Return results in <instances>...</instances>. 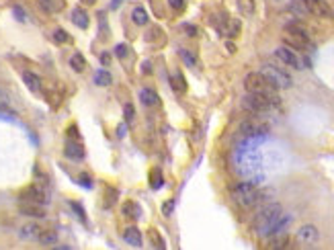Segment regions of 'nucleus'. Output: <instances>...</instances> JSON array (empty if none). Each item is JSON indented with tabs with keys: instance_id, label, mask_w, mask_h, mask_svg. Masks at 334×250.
I'll list each match as a JSON object with an SVG mask.
<instances>
[{
	"instance_id": "obj_32",
	"label": "nucleus",
	"mask_w": 334,
	"mask_h": 250,
	"mask_svg": "<svg viewBox=\"0 0 334 250\" xmlns=\"http://www.w3.org/2000/svg\"><path fill=\"white\" fill-rule=\"evenodd\" d=\"M150 236H152V246H154V248H164V246H166V244H164V240L160 238V234L152 232Z\"/></svg>"
},
{
	"instance_id": "obj_43",
	"label": "nucleus",
	"mask_w": 334,
	"mask_h": 250,
	"mask_svg": "<svg viewBox=\"0 0 334 250\" xmlns=\"http://www.w3.org/2000/svg\"><path fill=\"white\" fill-rule=\"evenodd\" d=\"M119 5H121V0H113V5H111V9H119Z\"/></svg>"
},
{
	"instance_id": "obj_39",
	"label": "nucleus",
	"mask_w": 334,
	"mask_h": 250,
	"mask_svg": "<svg viewBox=\"0 0 334 250\" xmlns=\"http://www.w3.org/2000/svg\"><path fill=\"white\" fill-rule=\"evenodd\" d=\"M13 13H15V17H17V19H21V21H25V19H27V17H25V13H23L19 7H15V9H13Z\"/></svg>"
},
{
	"instance_id": "obj_35",
	"label": "nucleus",
	"mask_w": 334,
	"mask_h": 250,
	"mask_svg": "<svg viewBox=\"0 0 334 250\" xmlns=\"http://www.w3.org/2000/svg\"><path fill=\"white\" fill-rule=\"evenodd\" d=\"M169 5L173 9H177V11H183L185 9V0H169Z\"/></svg>"
},
{
	"instance_id": "obj_14",
	"label": "nucleus",
	"mask_w": 334,
	"mask_h": 250,
	"mask_svg": "<svg viewBox=\"0 0 334 250\" xmlns=\"http://www.w3.org/2000/svg\"><path fill=\"white\" fill-rule=\"evenodd\" d=\"M23 82L27 84V88L31 90V92H41V78L37 76V74H33V72H23Z\"/></svg>"
},
{
	"instance_id": "obj_12",
	"label": "nucleus",
	"mask_w": 334,
	"mask_h": 250,
	"mask_svg": "<svg viewBox=\"0 0 334 250\" xmlns=\"http://www.w3.org/2000/svg\"><path fill=\"white\" fill-rule=\"evenodd\" d=\"M66 156L70 158V160H76V162H80V160H84V148H82V144H78V141H68L66 144Z\"/></svg>"
},
{
	"instance_id": "obj_45",
	"label": "nucleus",
	"mask_w": 334,
	"mask_h": 250,
	"mask_svg": "<svg viewBox=\"0 0 334 250\" xmlns=\"http://www.w3.org/2000/svg\"><path fill=\"white\" fill-rule=\"evenodd\" d=\"M43 3H49V0H43Z\"/></svg>"
},
{
	"instance_id": "obj_9",
	"label": "nucleus",
	"mask_w": 334,
	"mask_h": 250,
	"mask_svg": "<svg viewBox=\"0 0 334 250\" xmlns=\"http://www.w3.org/2000/svg\"><path fill=\"white\" fill-rule=\"evenodd\" d=\"M275 56L279 58L283 64H287V66H291V68H302L304 64H302V60H299V56L295 54V49H291V47H277L275 49Z\"/></svg>"
},
{
	"instance_id": "obj_6",
	"label": "nucleus",
	"mask_w": 334,
	"mask_h": 250,
	"mask_svg": "<svg viewBox=\"0 0 334 250\" xmlns=\"http://www.w3.org/2000/svg\"><path fill=\"white\" fill-rule=\"evenodd\" d=\"M240 133L246 137H260V135L269 133V125L264 121H258V119H248L240 125Z\"/></svg>"
},
{
	"instance_id": "obj_21",
	"label": "nucleus",
	"mask_w": 334,
	"mask_h": 250,
	"mask_svg": "<svg viewBox=\"0 0 334 250\" xmlns=\"http://www.w3.org/2000/svg\"><path fill=\"white\" fill-rule=\"evenodd\" d=\"M171 84H173V88H175L177 92H185V90H187V82H185V78H183V74H181L179 70H175V72L171 74Z\"/></svg>"
},
{
	"instance_id": "obj_18",
	"label": "nucleus",
	"mask_w": 334,
	"mask_h": 250,
	"mask_svg": "<svg viewBox=\"0 0 334 250\" xmlns=\"http://www.w3.org/2000/svg\"><path fill=\"white\" fill-rule=\"evenodd\" d=\"M72 21H74V25L80 27V29H88V23H90L86 11H82V9H74V11H72Z\"/></svg>"
},
{
	"instance_id": "obj_38",
	"label": "nucleus",
	"mask_w": 334,
	"mask_h": 250,
	"mask_svg": "<svg viewBox=\"0 0 334 250\" xmlns=\"http://www.w3.org/2000/svg\"><path fill=\"white\" fill-rule=\"evenodd\" d=\"M101 64H103V66H109V64H111V54H109V52H103V54H101Z\"/></svg>"
},
{
	"instance_id": "obj_40",
	"label": "nucleus",
	"mask_w": 334,
	"mask_h": 250,
	"mask_svg": "<svg viewBox=\"0 0 334 250\" xmlns=\"http://www.w3.org/2000/svg\"><path fill=\"white\" fill-rule=\"evenodd\" d=\"M125 133H127V125H125V123H121V125L117 127V135H119V137H123Z\"/></svg>"
},
{
	"instance_id": "obj_42",
	"label": "nucleus",
	"mask_w": 334,
	"mask_h": 250,
	"mask_svg": "<svg viewBox=\"0 0 334 250\" xmlns=\"http://www.w3.org/2000/svg\"><path fill=\"white\" fill-rule=\"evenodd\" d=\"M142 70H144V74H152V66H150L148 62H144V64H142Z\"/></svg>"
},
{
	"instance_id": "obj_33",
	"label": "nucleus",
	"mask_w": 334,
	"mask_h": 250,
	"mask_svg": "<svg viewBox=\"0 0 334 250\" xmlns=\"http://www.w3.org/2000/svg\"><path fill=\"white\" fill-rule=\"evenodd\" d=\"M181 56H183V60H185L187 66H195V58H193L191 52H187V49H181Z\"/></svg>"
},
{
	"instance_id": "obj_20",
	"label": "nucleus",
	"mask_w": 334,
	"mask_h": 250,
	"mask_svg": "<svg viewBox=\"0 0 334 250\" xmlns=\"http://www.w3.org/2000/svg\"><path fill=\"white\" fill-rule=\"evenodd\" d=\"M236 5H238V11L244 17H252L254 11H256V3H254V0H236Z\"/></svg>"
},
{
	"instance_id": "obj_10",
	"label": "nucleus",
	"mask_w": 334,
	"mask_h": 250,
	"mask_svg": "<svg viewBox=\"0 0 334 250\" xmlns=\"http://www.w3.org/2000/svg\"><path fill=\"white\" fill-rule=\"evenodd\" d=\"M318 240H320V232H318L316 226L308 224V226H302V228L297 230V242H299V244L310 246V244H316Z\"/></svg>"
},
{
	"instance_id": "obj_25",
	"label": "nucleus",
	"mask_w": 334,
	"mask_h": 250,
	"mask_svg": "<svg viewBox=\"0 0 334 250\" xmlns=\"http://www.w3.org/2000/svg\"><path fill=\"white\" fill-rule=\"evenodd\" d=\"M162 185H164L162 170H160V168H152V172H150V187H152V189H160Z\"/></svg>"
},
{
	"instance_id": "obj_31",
	"label": "nucleus",
	"mask_w": 334,
	"mask_h": 250,
	"mask_svg": "<svg viewBox=\"0 0 334 250\" xmlns=\"http://www.w3.org/2000/svg\"><path fill=\"white\" fill-rule=\"evenodd\" d=\"M115 201H117V191H115V189H109V191H107V203H105V205H107V207H113Z\"/></svg>"
},
{
	"instance_id": "obj_13",
	"label": "nucleus",
	"mask_w": 334,
	"mask_h": 250,
	"mask_svg": "<svg viewBox=\"0 0 334 250\" xmlns=\"http://www.w3.org/2000/svg\"><path fill=\"white\" fill-rule=\"evenodd\" d=\"M140 101H142V105H146V107H154V105H158V92H156L154 88L146 86V88L140 90Z\"/></svg>"
},
{
	"instance_id": "obj_5",
	"label": "nucleus",
	"mask_w": 334,
	"mask_h": 250,
	"mask_svg": "<svg viewBox=\"0 0 334 250\" xmlns=\"http://www.w3.org/2000/svg\"><path fill=\"white\" fill-rule=\"evenodd\" d=\"M244 88L248 92H262V94H273L275 88L273 84L260 74V72H250L246 78H244Z\"/></svg>"
},
{
	"instance_id": "obj_1",
	"label": "nucleus",
	"mask_w": 334,
	"mask_h": 250,
	"mask_svg": "<svg viewBox=\"0 0 334 250\" xmlns=\"http://www.w3.org/2000/svg\"><path fill=\"white\" fill-rule=\"evenodd\" d=\"M281 213H283L281 203H269V205H264L256 213V218H254V232L260 238H269L271 232H273V228H275V224H277V220L281 218Z\"/></svg>"
},
{
	"instance_id": "obj_29",
	"label": "nucleus",
	"mask_w": 334,
	"mask_h": 250,
	"mask_svg": "<svg viewBox=\"0 0 334 250\" xmlns=\"http://www.w3.org/2000/svg\"><path fill=\"white\" fill-rule=\"evenodd\" d=\"M226 25H228V29H226L224 33H226V35H228L230 39H232V37H236V35L240 33V23H238L236 19H232V21H228Z\"/></svg>"
},
{
	"instance_id": "obj_8",
	"label": "nucleus",
	"mask_w": 334,
	"mask_h": 250,
	"mask_svg": "<svg viewBox=\"0 0 334 250\" xmlns=\"http://www.w3.org/2000/svg\"><path fill=\"white\" fill-rule=\"evenodd\" d=\"M304 5H306V11L320 17V19H330L332 17V9L330 5L326 3V0H304Z\"/></svg>"
},
{
	"instance_id": "obj_19",
	"label": "nucleus",
	"mask_w": 334,
	"mask_h": 250,
	"mask_svg": "<svg viewBox=\"0 0 334 250\" xmlns=\"http://www.w3.org/2000/svg\"><path fill=\"white\" fill-rule=\"evenodd\" d=\"M70 68L74 70V72H78V74H82L84 70H86V60H84V56L82 54H72L70 56Z\"/></svg>"
},
{
	"instance_id": "obj_36",
	"label": "nucleus",
	"mask_w": 334,
	"mask_h": 250,
	"mask_svg": "<svg viewBox=\"0 0 334 250\" xmlns=\"http://www.w3.org/2000/svg\"><path fill=\"white\" fill-rule=\"evenodd\" d=\"M78 183H80V185H82L84 189H90V187H92V181H90V178H88L86 174H82V176L78 178Z\"/></svg>"
},
{
	"instance_id": "obj_16",
	"label": "nucleus",
	"mask_w": 334,
	"mask_h": 250,
	"mask_svg": "<svg viewBox=\"0 0 334 250\" xmlns=\"http://www.w3.org/2000/svg\"><path fill=\"white\" fill-rule=\"evenodd\" d=\"M123 238H125V242L131 244V246H142V244H144V236H142V232H140L138 228H127V230L123 232Z\"/></svg>"
},
{
	"instance_id": "obj_44",
	"label": "nucleus",
	"mask_w": 334,
	"mask_h": 250,
	"mask_svg": "<svg viewBox=\"0 0 334 250\" xmlns=\"http://www.w3.org/2000/svg\"><path fill=\"white\" fill-rule=\"evenodd\" d=\"M84 5H88V7H92V5H96V0H82Z\"/></svg>"
},
{
	"instance_id": "obj_24",
	"label": "nucleus",
	"mask_w": 334,
	"mask_h": 250,
	"mask_svg": "<svg viewBox=\"0 0 334 250\" xmlns=\"http://www.w3.org/2000/svg\"><path fill=\"white\" fill-rule=\"evenodd\" d=\"M0 115H15V111H13V105H11V101H9V96L0 90Z\"/></svg>"
},
{
	"instance_id": "obj_23",
	"label": "nucleus",
	"mask_w": 334,
	"mask_h": 250,
	"mask_svg": "<svg viewBox=\"0 0 334 250\" xmlns=\"http://www.w3.org/2000/svg\"><path fill=\"white\" fill-rule=\"evenodd\" d=\"M131 19H133V23L140 25V27H142V25H148V21H150V19H148V13L144 11V7H136L133 13H131Z\"/></svg>"
},
{
	"instance_id": "obj_27",
	"label": "nucleus",
	"mask_w": 334,
	"mask_h": 250,
	"mask_svg": "<svg viewBox=\"0 0 334 250\" xmlns=\"http://www.w3.org/2000/svg\"><path fill=\"white\" fill-rule=\"evenodd\" d=\"M94 82H96L98 86H109V84H111V74H109L107 70H98V72L94 74Z\"/></svg>"
},
{
	"instance_id": "obj_2",
	"label": "nucleus",
	"mask_w": 334,
	"mask_h": 250,
	"mask_svg": "<svg viewBox=\"0 0 334 250\" xmlns=\"http://www.w3.org/2000/svg\"><path fill=\"white\" fill-rule=\"evenodd\" d=\"M279 96L273 94H262V92H248L242 98V107L250 113H266L275 107H279Z\"/></svg>"
},
{
	"instance_id": "obj_28",
	"label": "nucleus",
	"mask_w": 334,
	"mask_h": 250,
	"mask_svg": "<svg viewBox=\"0 0 334 250\" xmlns=\"http://www.w3.org/2000/svg\"><path fill=\"white\" fill-rule=\"evenodd\" d=\"M70 39H72V37H70L64 29H55V31H53V41H55V43L64 45V43H70Z\"/></svg>"
},
{
	"instance_id": "obj_26",
	"label": "nucleus",
	"mask_w": 334,
	"mask_h": 250,
	"mask_svg": "<svg viewBox=\"0 0 334 250\" xmlns=\"http://www.w3.org/2000/svg\"><path fill=\"white\" fill-rule=\"evenodd\" d=\"M273 238H275V240L269 244L271 248H287V246H289V236H287V234H275Z\"/></svg>"
},
{
	"instance_id": "obj_22",
	"label": "nucleus",
	"mask_w": 334,
	"mask_h": 250,
	"mask_svg": "<svg viewBox=\"0 0 334 250\" xmlns=\"http://www.w3.org/2000/svg\"><path fill=\"white\" fill-rule=\"evenodd\" d=\"M37 240H39L43 246H51V244L58 242V234H55L53 230H41V234H39Z\"/></svg>"
},
{
	"instance_id": "obj_37",
	"label": "nucleus",
	"mask_w": 334,
	"mask_h": 250,
	"mask_svg": "<svg viewBox=\"0 0 334 250\" xmlns=\"http://www.w3.org/2000/svg\"><path fill=\"white\" fill-rule=\"evenodd\" d=\"M115 54H117L119 58H125V56H127V47H125L123 43H121V45H117V47H115Z\"/></svg>"
},
{
	"instance_id": "obj_11",
	"label": "nucleus",
	"mask_w": 334,
	"mask_h": 250,
	"mask_svg": "<svg viewBox=\"0 0 334 250\" xmlns=\"http://www.w3.org/2000/svg\"><path fill=\"white\" fill-rule=\"evenodd\" d=\"M19 211L23 216H29V218H45V207L41 203H31V201H23L19 205Z\"/></svg>"
},
{
	"instance_id": "obj_4",
	"label": "nucleus",
	"mask_w": 334,
	"mask_h": 250,
	"mask_svg": "<svg viewBox=\"0 0 334 250\" xmlns=\"http://www.w3.org/2000/svg\"><path fill=\"white\" fill-rule=\"evenodd\" d=\"M260 74L273 84L275 90H285V88H291V84H293V78L285 70L277 68V66H271V64L262 66L260 68Z\"/></svg>"
},
{
	"instance_id": "obj_17",
	"label": "nucleus",
	"mask_w": 334,
	"mask_h": 250,
	"mask_svg": "<svg viewBox=\"0 0 334 250\" xmlns=\"http://www.w3.org/2000/svg\"><path fill=\"white\" fill-rule=\"evenodd\" d=\"M123 216L129 220H140L142 218V207L136 201H125L123 203Z\"/></svg>"
},
{
	"instance_id": "obj_7",
	"label": "nucleus",
	"mask_w": 334,
	"mask_h": 250,
	"mask_svg": "<svg viewBox=\"0 0 334 250\" xmlns=\"http://www.w3.org/2000/svg\"><path fill=\"white\" fill-rule=\"evenodd\" d=\"M47 193L43 191V187H39V185H31V187H27L23 193H21V201H31V203H41V205H45L47 203Z\"/></svg>"
},
{
	"instance_id": "obj_30",
	"label": "nucleus",
	"mask_w": 334,
	"mask_h": 250,
	"mask_svg": "<svg viewBox=\"0 0 334 250\" xmlns=\"http://www.w3.org/2000/svg\"><path fill=\"white\" fill-rule=\"evenodd\" d=\"M70 207L74 209V213H78V218H80V222H84V224H86V213H84V209H82V205H80L78 201H72V203H70Z\"/></svg>"
},
{
	"instance_id": "obj_15",
	"label": "nucleus",
	"mask_w": 334,
	"mask_h": 250,
	"mask_svg": "<svg viewBox=\"0 0 334 250\" xmlns=\"http://www.w3.org/2000/svg\"><path fill=\"white\" fill-rule=\"evenodd\" d=\"M39 234H41V228H39L37 224H25V226L19 230V236H21L23 240H37Z\"/></svg>"
},
{
	"instance_id": "obj_34",
	"label": "nucleus",
	"mask_w": 334,
	"mask_h": 250,
	"mask_svg": "<svg viewBox=\"0 0 334 250\" xmlns=\"http://www.w3.org/2000/svg\"><path fill=\"white\" fill-rule=\"evenodd\" d=\"M123 115H125V121H131L133 119V107L127 103L125 105V109H123Z\"/></svg>"
},
{
	"instance_id": "obj_41",
	"label": "nucleus",
	"mask_w": 334,
	"mask_h": 250,
	"mask_svg": "<svg viewBox=\"0 0 334 250\" xmlns=\"http://www.w3.org/2000/svg\"><path fill=\"white\" fill-rule=\"evenodd\" d=\"M185 33H187V35H197V29H195L193 25H185Z\"/></svg>"
},
{
	"instance_id": "obj_3",
	"label": "nucleus",
	"mask_w": 334,
	"mask_h": 250,
	"mask_svg": "<svg viewBox=\"0 0 334 250\" xmlns=\"http://www.w3.org/2000/svg\"><path fill=\"white\" fill-rule=\"evenodd\" d=\"M232 197L234 201L240 205V207H252L260 201V191L256 185L252 183H238L236 187H232Z\"/></svg>"
}]
</instances>
